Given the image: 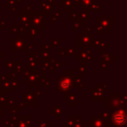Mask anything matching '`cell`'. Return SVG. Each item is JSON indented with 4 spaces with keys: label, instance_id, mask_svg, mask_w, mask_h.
Masks as SVG:
<instances>
[{
    "label": "cell",
    "instance_id": "1",
    "mask_svg": "<svg viewBox=\"0 0 127 127\" xmlns=\"http://www.w3.org/2000/svg\"><path fill=\"white\" fill-rule=\"evenodd\" d=\"M125 121V116L123 113H117L114 116V122L116 124H123Z\"/></svg>",
    "mask_w": 127,
    "mask_h": 127
}]
</instances>
